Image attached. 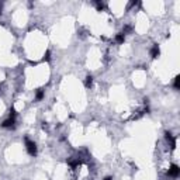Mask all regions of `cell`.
<instances>
[{
	"label": "cell",
	"instance_id": "1",
	"mask_svg": "<svg viewBox=\"0 0 180 180\" xmlns=\"http://www.w3.org/2000/svg\"><path fill=\"white\" fill-rule=\"evenodd\" d=\"M25 148H27L28 155H31V156H35V155H37V145H35V142L30 141L28 138H25Z\"/></svg>",
	"mask_w": 180,
	"mask_h": 180
},
{
	"label": "cell",
	"instance_id": "2",
	"mask_svg": "<svg viewBox=\"0 0 180 180\" xmlns=\"http://www.w3.org/2000/svg\"><path fill=\"white\" fill-rule=\"evenodd\" d=\"M16 118H12V117H9L7 120H4V121L1 122V127L3 128H10V129H14L16 128Z\"/></svg>",
	"mask_w": 180,
	"mask_h": 180
},
{
	"label": "cell",
	"instance_id": "3",
	"mask_svg": "<svg viewBox=\"0 0 180 180\" xmlns=\"http://www.w3.org/2000/svg\"><path fill=\"white\" fill-rule=\"evenodd\" d=\"M168 174L170 176V177H177V176L180 174V168L177 166V165H172L170 169H169Z\"/></svg>",
	"mask_w": 180,
	"mask_h": 180
},
{
	"label": "cell",
	"instance_id": "4",
	"mask_svg": "<svg viewBox=\"0 0 180 180\" xmlns=\"http://www.w3.org/2000/svg\"><path fill=\"white\" fill-rule=\"evenodd\" d=\"M165 138H166V141H168L169 144H170V148H172V149H174V148H176V138H174V137H173V135H172L170 132H166V134H165Z\"/></svg>",
	"mask_w": 180,
	"mask_h": 180
},
{
	"label": "cell",
	"instance_id": "5",
	"mask_svg": "<svg viewBox=\"0 0 180 180\" xmlns=\"http://www.w3.org/2000/svg\"><path fill=\"white\" fill-rule=\"evenodd\" d=\"M159 53H160V51H159V45L155 44V45L152 47V49H151V56H152V58H158V56H159Z\"/></svg>",
	"mask_w": 180,
	"mask_h": 180
},
{
	"label": "cell",
	"instance_id": "6",
	"mask_svg": "<svg viewBox=\"0 0 180 180\" xmlns=\"http://www.w3.org/2000/svg\"><path fill=\"white\" fill-rule=\"evenodd\" d=\"M92 85H93V76L87 75L86 79H85V86H86L87 89H90V87H92Z\"/></svg>",
	"mask_w": 180,
	"mask_h": 180
},
{
	"label": "cell",
	"instance_id": "7",
	"mask_svg": "<svg viewBox=\"0 0 180 180\" xmlns=\"http://www.w3.org/2000/svg\"><path fill=\"white\" fill-rule=\"evenodd\" d=\"M44 94H45V90H44V89H40V90L37 92V94H35V100H37V101L42 100L44 99Z\"/></svg>",
	"mask_w": 180,
	"mask_h": 180
},
{
	"label": "cell",
	"instance_id": "8",
	"mask_svg": "<svg viewBox=\"0 0 180 180\" xmlns=\"http://www.w3.org/2000/svg\"><path fill=\"white\" fill-rule=\"evenodd\" d=\"M124 41H125V35L122 34V33L116 35V42L117 44H124Z\"/></svg>",
	"mask_w": 180,
	"mask_h": 180
},
{
	"label": "cell",
	"instance_id": "9",
	"mask_svg": "<svg viewBox=\"0 0 180 180\" xmlns=\"http://www.w3.org/2000/svg\"><path fill=\"white\" fill-rule=\"evenodd\" d=\"M174 89H176V90H179V87H180V76H176V77H174Z\"/></svg>",
	"mask_w": 180,
	"mask_h": 180
},
{
	"label": "cell",
	"instance_id": "10",
	"mask_svg": "<svg viewBox=\"0 0 180 180\" xmlns=\"http://www.w3.org/2000/svg\"><path fill=\"white\" fill-rule=\"evenodd\" d=\"M49 59H51V52H49V51H47V52H45V55H44V58H42V61H49Z\"/></svg>",
	"mask_w": 180,
	"mask_h": 180
},
{
	"label": "cell",
	"instance_id": "11",
	"mask_svg": "<svg viewBox=\"0 0 180 180\" xmlns=\"http://www.w3.org/2000/svg\"><path fill=\"white\" fill-rule=\"evenodd\" d=\"M96 6H97V10H103V9L106 7V4H104V3H100V1H99V3H96Z\"/></svg>",
	"mask_w": 180,
	"mask_h": 180
},
{
	"label": "cell",
	"instance_id": "12",
	"mask_svg": "<svg viewBox=\"0 0 180 180\" xmlns=\"http://www.w3.org/2000/svg\"><path fill=\"white\" fill-rule=\"evenodd\" d=\"M16 116H17L16 110H14V108H12V110H10V117H12V118H16Z\"/></svg>",
	"mask_w": 180,
	"mask_h": 180
},
{
	"label": "cell",
	"instance_id": "13",
	"mask_svg": "<svg viewBox=\"0 0 180 180\" xmlns=\"http://www.w3.org/2000/svg\"><path fill=\"white\" fill-rule=\"evenodd\" d=\"M1 9H3V4L0 3V14H1Z\"/></svg>",
	"mask_w": 180,
	"mask_h": 180
},
{
	"label": "cell",
	"instance_id": "14",
	"mask_svg": "<svg viewBox=\"0 0 180 180\" xmlns=\"http://www.w3.org/2000/svg\"><path fill=\"white\" fill-rule=\"evenodd\" d=\"M104 180H113V177H110V176H108V177H106Z\"/></svg>",
	"mask_w": 180,
	"mask_h": 180
}]
</instances>
